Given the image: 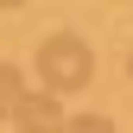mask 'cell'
Here are the masks:
<instances>
[{"mask_svg":"<svg viewBox=\"0 0 133 133\" xmlns=\"http://www.w3.org/2000/svg\"><path fill=\"white\" fill-rule=\"evenodd\" d=\"M13 127H19V133H57V127H63V95H57V89L19 95V108H13Z\"/></svg>","mask_w":133,"mask_h":133,"instance_id":"2","label":"cell"},{"mask_svg":"<svg viewBox=\"0 0 133 133\" xmlns=\"http://www.w3.org/2000/svg\"><path fill=\"white\" fill-rule=\"evenodd\" d=\"M57 133H114V121H108V114H63Z\"/></svg>","mask_w":133,"mask_h":133,"instance_id":"4","label":"cell"},{"mask_svg":"<svg viewBox=\"0 0 133 133\" xmlns=\"http://www.w3.org/2000/svg\"><path fill=\"white\" fill-rule=\"evenodd\" d=\"M19 95H25V76H19V63H0V121H13Z\"/></svg>","mask_w":133,"mask_h":133,"instance_id":"3","label":"cell"},{"mask_svg":"<svg viewBox=\"0 0 133 133\" xmlns=\"http://www.w3.org/2000/svg\"><path fill=\"white\" fill-rule=\"evenodd\" d=\"M127 76H133V57H127Z\"/></svg>","mask_w":133,"mask_h":133,"instance_id":"6","label":"cell"},{"mask_svg":"<svg viewBox=\"0 0 133 133\" xmlns=\"http://www.w3.org/2000/svg\"><path fill=\"white\" fill-rule=\"evenodd\" d=\"M38 76H44V89H57V95L89 89V82H95V51H89V38L51 32V38L38 44Z\"/></svg>","mask_w":133,"mask_h":133,"instance_id":"1","label":"cell"},{"mask_svg":"<svg viewBox=\"0 0 133 133\" xmlns=\"http://www.w3.org/2000/svg\"><path fill=\"white\" fill-rule=\"evenodd\" d=\"M13 6H25V0H0V13H13Z\"/></svg>","mask_w":133,"mask_h":133,"instance_id":"5","label":"cell"}]
</instances>
